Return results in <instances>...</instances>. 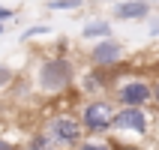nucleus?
<instances>
[{"label":"nucleus","mask_w":159,"mask_h":150,"mask_svg":"<svg viewBox=\"0 0 159 150\" xmlns=\"http://www.w3.org/2000/svg\"><path fill=\"white\" fill-rule=\"evenodd\" d=\"M75 81H78V69H75L72 57L48 54L33 69V90L42 96H63L75 87Z\"/></svg>","instance_id":"obj_1"},{"label":"nucleus","mask_w":159,"mask_h":150,"mask_svg":"<svg viewBox=\"0 0 159 150\" xmlns=\"http://www.w3.org/2000/svg\"><path fill=\"white\" fill-rule=\"evenodd\" d=\"M111 84V99L117 108H147L153 102V78L144 75H120L117 69L108 72Z\"/></svg>","instance_id":"obj_2"},{"label":"nucleus","mask_w":159,"mask_h":150,"mask_svg":"<svg viewBox=\"0 0 159 150\" xmlns=\"http://www.w3.org/2000/svg\"><path fill=\"white\" fill-rule=\"evenodd\" d=\"M78 120L81 126H84V132H87V138H93V135H105L111 132V123H114V114H117V105L111 96H99V99H84L78 105Z\"/></svg>","instance_id":"obj_3"},{"label":"nucleus","mask_w":159,"mask_h":150,"mask_svg":"<svg viewBox=\"0 0 159 150\" xmlns=\"http://www.w3.org/2000/svg\"><path fill=\"white\" fill-rule=\"evenodd\" d=\"M42 129H45V135L51 138V144L57 150H75L84 138H87V132H84L78 114H69V111H57V114H51L48 120H45Z\"/></svg>","instance_id":"obj_4"},{"label":"nucleus","mask_w":159,"mask_h":150,"mask_svg":"<svg viewBox=\"0 0 159 150\" xmlns=\"http://www.w3.org/2000/svg\"><path fill=\"white\" fill-rule=\"evenodd\" d=\"M126 57V45L120 42V39H114V36H108V39H99V42H93L87 48V60L93 69H102V72H111L117 69L120 63H123Z\"/></svg>","instance_id":"obj_5"},{"label":"nucleus","mask_w":159,"mask_h":150,"mask_svg":"<svg viewBox=\"0 0 159 150\" xmlns=\"http://www.w3.org/2000/svg\"><path fill=\"white\" fill-rule=\"evenodd\" d=\"M153 129V117L147 108H117L114 123H111V132L114 135H135V138H144V135Z\"/></svg>","instance_id":"obj_6"},{"label":"nucleus","mask_w":159,"mask_h":150,"mask_svg":"<svg viewBox=\"0 0 159 150\" xmlns=\"http://www.w3.org/2000/svg\"><path fill=\"white\" fill-rule=\"evenodd\" d=\"M78 93L84 99H99V96H108L111 93V84H108V72L102 69H93V66H87L84 72H78Z\"/></svg>","instance_id":"obj_7"},{"label":"nucleus","mask_w":159,"mask_h":150,"mask_svg":"<svg viewBox=\"0 0 159 150\" xmlns=\"http://www.w3.org/2000/svg\"><path fill=\"white\" fill-rule=\"evenodd\" d=\"M114 21H150L153 18V3L150 0H120L111 6Z\"/></svg>","instance_id":"obj_8"},{"label":"nucleus","mask_w":159,"mask_h":150,"mask_svg":"<svg viewBox=\"0 0 159 150\" xmlns=\"http://www.w3.org/2000/svg\"><path fill=\"white\" fill-rule=\"evenodd\" d=\"M114 33V27H111V21H90V24L81 27V39H108V36Z\"/></svg>","instance_id":"obj_9"},{"label":"nucleus","mask_w":159,"mask_h":150,"mask_svg":"<svg viewBox=\"0 0 159 150\" xmlns=\"http://www.w3.org/2000/svg\"><path fill=\"white\" fill-rule=\"evenodd\" d=\"M24 150H57L51 144V138L45 135V129H36V132L27 135V141H24Z\"/></svg>","instance_id":"obj_10"},{"label":"nucleus","mask_w":159,"mask_h":150,"mask_svg":"<svg viewBox=\"0 0 159 150\" xmlns=\"http://www.w3.org/2000/svg\"><path fill=\"white\" fill-rule=\"evenodd\" d=\"M81 6H84V0H45L48 12H75Z\"/></svg>","instance_id":"obj_11"},{"label":"nucleus","mask_w":159,"mask_h":150,"mask_svg":"<svg viewBox=\"0 0 159 150\" xmlns=\"http://www.w3.org/2000/svg\"><path fill=\"white\" fill-rule=\"evenodd\" d=\"M75 150H117V144L108 138H84Z\"/></svg>","instance_id":"obj_12"},{"label":"nucleus","mask_w":159,"mask_h":150,"mask_svg":"<svg viewBox=\"0 0 159 150\" xmlns=\"http://www.w3.org/2000/svg\"><path fill=\"white\" fill-rule=\"evenodd\" d=\"M15 69L12 66H6V63H0V90H6V87H12L15 84Z\"/></svg>","instance_id":"obj_13"},{"label":"nucleus","mask_w":159,"mask_h":150,"mask_svg":"<svg viewBox=\"0 0 159 150\" xmlns=\"http://www.w3.org/2000/svg\"><path fill=\"white\" fill-rule=\"evenodd\" d=\"M48 33H51L48 24H30L24 33H21V39H36V36H48Z\"/></svg>","instance_id":"obj_14"},{"label":"nucleus","mask_w":159,"mask_h":150,"mask_svg":"<svg viewBox=\"0 0 159 150\" xmlns=\"http://www.w3.org/2000/svg\"><path fill=\"white\" fill-rule=\"evenodd\" d=\"M9 21H15V9L0 6V24H9Z\"/></svg>","instance_id":"obj_15"},{"label":"nucleus","mask_w":159,"mask_h":150,"mask_svg":"<svg viewBox=\"0 0 159 150\" xmlns=\"http://www.w3.org/2000/svg\"><path fill=\"white\" fill-rule=\"evenodd\" d=\"M147 33H150L153 39H159V15H153L150 21H147Z\"/></svg>","instance_id":"obj_16"},{"label":"nucleus","mask_w":159,"mask_h":150,"mask_svg":"<svg viewBox=\"0 0 159 150\" xmlns=\"http://www.w3.org/2000/svg\"><path fill=\"white\" fill-rule=\"evenodd\" d=\"M0 150H18V144L12 138H6V135H0Z\"/></svg>","instance_id":"obj_17"},{"label":"nucleus","mask_w":159,"mask_h":150,"mask_svg":"<svg viewBox=\"0 0 159 150\" xmlns=\"http://www.w3.org/2000/svg\"><path fill=\"white\" fill-rule=\"evenodd\" d=\"M153 105H159V78H153Z\"/></svg>","instance_id":"obj_18"},{"label":"nucleus","mask_w":159,"mask_h":150,"mask_svg":"<svg viewBox=\"0 0 159 150\" xmlns=\"http://www.w3.org/2000/svg\"><path fill=\"white\" fill-rule=\"evenodd\" d=\"M3 33H6V24H0V36H3Z\"/></svg>","instance_id":"obj_19"},{"label":"nucleus","mask_w":159,"mask_h":150,"mask_svg":"<svg viewBox=\"0 0 159 150\" xmlns=\"http://www.w3.org/2000/svg\"><path fill=\"white\" fill-rule=\"evenodd\" d=\"M150 3H159V0H150Z\"/></svg>","instance_id":"obj_20"},{"label":"nucleus","mask_w":159,"mask_h":150,"mask_svg":"<svg viewBox=\"0 0 159 150\" xmlns=\"http://www.w3.org/2000/svg\"><path fill=\"white\" fill-rule=\"evenodd\" d=\"M123 150H129V147H123Z\"/></svg>","instance_id":"obj_21"}]
</instances>
